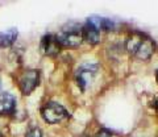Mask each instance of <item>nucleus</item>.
<instances>
[{
    "instance_id": "nucleus-1",
    "label": "nucleus",
    "mask_w": 158,
    "mask_h": 137,
    "mask_svg": "<svg viewBox=\"0 0 158 137\" xmlns=\"http://www.w3.org/2000/svg\"><path fill=\"white\" fill-rule=\"evenodd\" d=\"M125 48L129 54L138 60L146 61L154 54V42L153 40L141 32H133L125 41Z\"/></svg>"
},
{
    "instance_id": "nucleus-2",
    "label": "nucleus",
    "mask_w": 158,
    "mask_h": 137,
    "mask_svg": "<svg viewBox=\"0 0 158 137\" xmlns=\"http://www.w3.org/2000/svg\"><path fill=\"white\" fill-rule=\"evenodd\" d=\"M57 38L61 46L66 48H77L83 41V33L82 27L78 25L75 23H70L66 27L61 29V32L57 34Z\"/></svg>"
},
{
    "instance_id": "nucleus-3",
    "label": "nucleus",
    "mask_w": 158,
    "mask_h": 137,
    "mask_svg": "<svg viewBox=\"0 0 158 137\" xmlns=\"http://www.w3.org/2000/svg\"><path fill=\"white\" fill-rule=\"evenodd\" d=\"M98 71H99L98 63L86 62L78 67V70L75 71V81L82 91H86L88 87L91 86V83L94 82L95 77L98 75Z\"/></svg>"
},
{
    "instance_id": "nucleus-4",
    "label": "nucleus",
    "mask_w": 158,
    "mask_h": 137,
    "mask_svg": "<svg viewBox=\"0 0 158 137\" xmlns=\"http://www.w3.org/2000/svg\"><path fill=\"white\" fill-rule=\"evenodd\" d=\"M42 119L49 124H57L69 116L67 111L56 102H48L41 108Z\"/></svg>"
},
{
    "instance_id": "nucleus-5",
    "label": "nucleus",
    "mask_w": 158,
    "mask_h": 137,
    "mask_svg": "<svg viewBox=\"0 0 158 137\" xmlns=\"http://www.w3.org/2000/svg\"><path fill=\"white\" fill-rule=\"evenodd\" d=\"M19 87L24 95H29L36 90L40 83V71L38 70H25L17 78Z\"/></svg>"
},
{
    "instance_id": "nucleus-6",
    "label": "nucleus",
    "mask_w": 158,
    "mask_h": 137,
    "mask_svg": "<svg viewBox=\"0 0 158 137\" xmlns=\"http://www.w3.org/2000/svg\"><path fill=\"white\" fill-rule=\"evenodd\" d=\"M40 50L42 52V54H45L48 57L57 56L59 50H61V44H59L56 34H46V36H44L41 44H40Z\"/></svg>"
},
{
    "instance_id": "nucleus-7",
    "label": "nucleus",
    "mask_w": 158,
    "mask_h": 137,
    "mask_svg": "<svg viewBox=\"0 0 158 137\" xmlns=\"http://www.w3.org/2000/svg\"><path fill=\"white\" fill-rule=\"evenodd\" d=\"M16 111V98L9 92L0 94V114L13 115Z\"/></svg>"
},
{
    "instance_id": "nucleus-8",
    "label": "nucleus",
    "mask_w": 158,
    "mask_h": 137,
    "mask_svg": "<svg viewBox=\"0 0 158 137\" xmlns=\"http://www.w3.org/2000/svg\"><path fill=\"white\" fill-rule=\"evenodd\" d=\"M100 31L94 27L91 23H86L85 25L82 27V33H83V41H86L87 44H91V45H95L100 40Z\"/></svg>"
},
{
    "instance_id": "nucleus-9",
    "label": "nucleus",
    "mask_w": 158,
    "mask_h": 137,
    "mask_svg": "<svg viewBox=\"0 0 158 137\" xmlns=\"http://www.w3.org/2000/svg\"><path fill=\"white\" fill-rule=\"evenodd\" d=\"M88 23H91L94 27H96L99 31H104V32H111L115 28V23L110 19L100 17V16H91L87 19Z\"/></svg>"
},
{
    "instance_id": "nucleus-10",
    "label": "nucleus",
    "mask_w": 158,
    "mask_h": 137,
    "mask_svg": "<svg viewBox=\"0 0 158 137\" xmlns=\"http://www.w3.org/2000/svg\"><path fill=\"white\" fill-rule=\"evenodd\" d=\"M17 29L16 28H11L7 31H2L0 32V48H9L13 45V42L17 38Z\"/></svg>"
},
{
    "instance_id": "nucleus-11",
    "label": "nucleus",
    "mask_w": 158,
    "mask_h": 137,
    "mask_svg": "<svg viewBox=\"0 0 158 137\" xmlns=\"http://www.w3.org/2000/svg\"><path fill=\"white\" fill-rule=\"evenodd\" d=\"M25 137H44V136H42V132L38 127H32V128L28 129Z\"/></svg>"
},
{
    "instance_id": "nucleus-12",
    "label": "nucleus",
    "mask_w": 158,
    "mask_h": 137,
    "mask_svg": "<svg viewBox=\"0 0 158 137\" xmlns=\"http://www.w3.org/2000/svg\"><path fill=\"white\" fill-rule=\"evenodd\" d=\"M95 137H116L115 135L112 133L111 131H108V129H100L96 133V136Z\"/></svg>"
},
{
    "instance_id": "nucleus-13",
    "label": "nucleus",
    "mask_w": 158,
    "mask_h": 137,
    "mask_svg": "<svg viewBox=\"0 0 158 137\" xmlns=\"http://www.w3.org/2000/svg\"><path fill=\"white\" fill-rule=\"evenodd\" d=\"M81 137H88V136H87V135H82Z\"/></svg>"
},
{
    "instance_id": "nucleus-14",
    "label": "nucleus",
    "mask_w": 158,
    "mask_h": 137,
    "mask_svg": "<svg viewBox=\"0 0 158 137\" xmlns=\"http://www.w3.org/2000/svg\"><path fill=\"white\" fill-rule=\"evenodd\" d=\"M157 79H158V70H157Z\"/></svg>"
}]
</instances>
